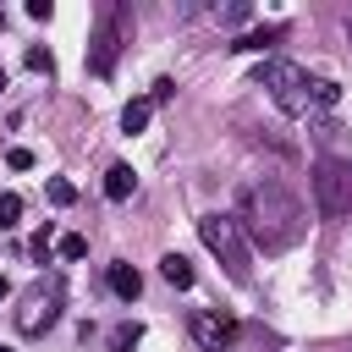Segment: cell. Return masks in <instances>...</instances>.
Masks as SVG:
<instances>
[{"label":"cell","mask_w":352,"mask_h":352,"mask_svg":"<svg viewBox=\"0 0 352 352\" xmlns=\"http://www.w3.org/2000/svg\"><path fill=\"white\" fill-rule=\"evenodd\" d=\"M160 275H165L176 292H182V286H192V264H187L182 253H165V258H160Z\"/></svg>","instance_id":"10"},{"label":"cell","mask_w":352,"mask_h":352,"mask_svg":"<svg viewBox=\"0 0 352 352\" xmlns=\"http://www.w3.org/2000/svg\"><path fill=\"white\" fill-rule=\"evenodd\" d=\"M16 220H22V198L16 192H0V231H11Z\"/></svg>","instance_id":"14"},{"label":"cell","mask_w":352,"mask_h":352,"mask_svg":"<svg viewBox=\"0 0 352 352\" xmlns=\"http://www.w3.org/2000/svg\"><path fill=\"white\" fill-rule=\"evenodd\" d=\"M280 38V28H253V33H242V38H231V50L236 55H248V50H270Z\"/></svg>","instance_id":"11"},{"label":"cell","mask_w":352,"mask_h":352,"mask_svg":"<svg viewBox=\"0 0 352 352\" xmlns=\"http://www.w3.org/2000/svg\"><path fill=\"white\" fill-rule=\"evenodd\" d=\"M192 341L204 352H231L236 346V319L231 314H192Z\"/></svg>","instance_id":"7"},{"label":"cell","mask_w":352,"mask_h":352,"mask_svg":"<svg viewBox=\"0 0 352 352\" xmlns=\"http://www.w3.org/2000/svg\"><path fill=\"white\" fill-rule=\"evenodd\" d=\"M60 297H66L60 275H50V280H33V286L22 292V302H16V330H22V336H44V330L60 319Z\"/></svg>","instance_id":"6"},{"label":"cell","mask_w":352,"mask_h":352,"mask_svg":"<svg viewBox=\"0 0 352 352\" xmlns=\"http://www.w3.org/2000/svg\"><path fill=\"white\" fill-rule=\"evenodd\" d=\"M110 292H116V297H126V302H132V297H138V292H143V275H138V270H132V264H110Z\"/></svg>","instance_id":"8"},{"label":"cell","mask_w":352,"mask_h":352,"mask_svg":"<svg viewBox=\"0 0 352 352\" xmlns=\"http://www.w3.org/2000/svg\"><path fill=\"white\" fill-rule=\"evenodd\" d=\"M336 99H341L336 82H314V104H336Z\"/></svg>","instance_id":"19"},{"label":"cell","mask_w":352,"mask_h":352,"mask_svg":"<svg viewBox=\"0 0 352 352\" xmlns=\"http://www.w3.org/2000/svg\"><path fill=\"white\" fill-rule=\"evenodd\" d=\"M28 72H44V77H50V72H55V55H50L44 44H33V50H28Z\"/></svg>","instance_id":"16"},{"label":"cell","mask_w":352,"mask_h":352,"mask_svg":"<svg viewBox=\"0 0 352 352\" xmlns=\"http://www.w3.org/2000/svg\"><path fill=\"white\" fill-rule=\"evenodd\" d=\"M28 16H33V22H50L55 6H50V0H28Z\"/></svg>","instance_id":"21"},{"label":"cell","mask_w":352,"mask_h":352,"mask_svg":"<svg viewBox=\"0 0 352 352\" xmlns=\"http://www.w3.org/2000/svg\"><path fill=\"white\" fill-rule=\"evenodd\" d=\"M0 88H6V72H0Z\"/></svg>","instance_id":"25"},{"label":"cell","mask_w":352,"mask_h":352,"mask_svg":"<svg viewBox=\"0 0 352 352\" xmlns=\"http://www.w3.org/2000/svg\"><path fill=\"white\" fill-rule=\"evenodd\" d=\"M231 220H236V231L253 236L264 253H286V248H297L302 231H308L302 204H297L280 182H248L242 198H236V214H231Z\"/></svg>","instance_id":"1"},{"label":"cell","mask_w":352,"mask_h":352,"mask_svg":"<svg viewBox=\"0 0 352 352\" xmlns=\"http://www.w3.org/2000/svg\"><path fill=\"white\" fill-rule=\"evenodd\" d=\"M6 165H11V170H28V165H33V148H11Z\"/></svg>","instance_id":"22"},{"label":"cell","mask_w":352,"mask_h":352,"mask_svg":"<svg viewBox=\"0 0 352 352\" xmlns=\"http://www.w3.org/2000/svg\"><path fill=\"white\" fill-rule=\"evenodd\" d=\"M6 297H11V280H6V275H0V302H6Z\"/></svg>","instance_id":"23"},{"label":"cell","mask_w":352,"mask_h":352,"mask_svg":"<svg viewBox=\"0 0 352 352\" xmlns=\"http://www.w3.org/2000/svg\"><path fill=\"white\" fill-rule=\"evenodd\" d=\"M258 88H270V99H275L286 116H308V110H314V82H308V72H302L297 60H270V66L258 72Z\"/></svg>","instance_id":"3"},{"label":"cell","mask_w":352,"mask_h":352,"mask_svg":"<svg viewBox=\"0 0 352 352\" xmlns=\"http://www.w3.org/2000/svg\"><path fill=\"white\" fill-rule=\"evenodd\" d=\"M132 182H138V176H132V165H110V170H104V198H116V204H121V198H132Z\"/></svg>","instance_id":"9"},{"label":"cell","mask_w":352,"mask_h":352,"mask_svg":"<svg viewBox=\"0 0 352 352\" xmlns=\"http://www.w3.org/2000/svg\"><path fill=\"white\" fill-rule=\"evenodd\" d=\"M50 204H60V209H66V204H77V187H72L66 176H50Z\"/></svg>","instance_id":"15"},{"label":"cell","mask_w":352,"mask_h":352,"mask_svg":"<svg viewBox=\"0 0 352 352\" xmlns=\"http://www.w3.org/2000/svg\"><path fill=\"white\" fill-rule=\"evenodd\" d=\"M0 28H6V11H0Z\"/></svg>","instance_id":"24"},{"label":"cell","mask_w":352,"mask_h":352,"mask_svg":"<svg viewBox=\"0 0 352 352\" xmlns=\"http://www.w3.org/2000/svg\"><path fill=\"white\" fill-rule=\"evenodd\" d=\"M198 236H204V248L226 264L231 280H248V275H253V264H248V242H242V231H236L231 214H204V220H198Z\"/></svg>","instance_id":"4"},{"label":"cell","mask_w":352,"mask_h":352,"mask_svg":"<svg viewBox=\"0 0 352 352\" xmlns=\"http://www.w3.org/2000/svg\"><path fill=\"white\" fill-rule=\"evenodd\" d=\"M170 99H176V82H170V77H160V82L148 88V104H170Z\"/></svg>","instance_id":"18"},{"label":"cell","mask_w":352,"mask_h":352,"mask_svg":"<svg viewBox=\"0 0 352 352\" xmlns=\"http://www.w3.org/2000/svg\"><path fill=\"white\" fill-rule=\"evenodd\" d=\"M126 38H132V11L126 6H104L99 22H94V33H88V72L94 77H110Z\"/></svg>","instance_id":"2"},{"label":"cell","mask_w":352,"mask_h":352,"mask_svg":"<svg viewBox=\"0 0 352 352\" xmlns=\"http://www.w3.org/2000/svg\"><path fill=\"white\" fill-rule=\"evenodd\" d=\"M55 248H60V258H82V253H88V236H77V231H72V236H60Z\"/></svg>","instance_id":"17"},{"label":"cell","mask_w":352,"mask_h":352,"mask_svg":"<svg viewBox=\"0 0 352 352\" xmlns=\"http://www.w3.org/2000/svg\"><path fill=\"white\" fill-rule=\"evenodd\" d=\"M0 352H11V346H0Z\"/></svg>","instance_id":"26"},{"label":"cell","mask_w":352,"mask_h":352,"mask_svg":"<svg viewBox=\"0 0 352 352\" xmlns=\"http://www.w3.org/2000/svg\"><path fill=\"white\" fill-rule=\"evenodd\" d=\"M314 204H319L324 220H346L352 214V160L324 154L314 165Z\"/></svg>","instance_id":"5"},{"label":"cell","mask_w":352,"mask_h":352,"mask_svg":"<svg viewBox=\"0 0 352 352\" xmlns=\"http://www.w3.org/2000/svg\"><path fill=\"white\" fill-rule=\"evenodd\" d=\"M138 341H143V324H138V319H132V324H116V330H110V346H116V352H132Z\"/></svg>","instance_id":"13"},{"label":"cell","mask_w":352,"mask_h":352,"mask_svg":"<svg viewBox=\"0 0 352 352\" xmlns=\"http://www.w3.org/2000/svg\"><path fill=\"white\" fill-rule=\"evenodd\" d=\"M50 248H55V231H50V226H44V231H38V236H33V258H50Z\"/></svg>","instance_id":"20"},{"label":"cell","mask_w":352,"mask_h":352,"mask_svg":"<svg viewBox=\"0 0 352 352\" xmlns=\"http://www.w3.org/2000/svg\"><path fill=\"white\" fill-rule=\"evenodd\" d=\"M148 116H154V104H148V99H132V104L121 110V126H126V132H143Z\"/></svg>","instance_id":"12"}]
</instances>
